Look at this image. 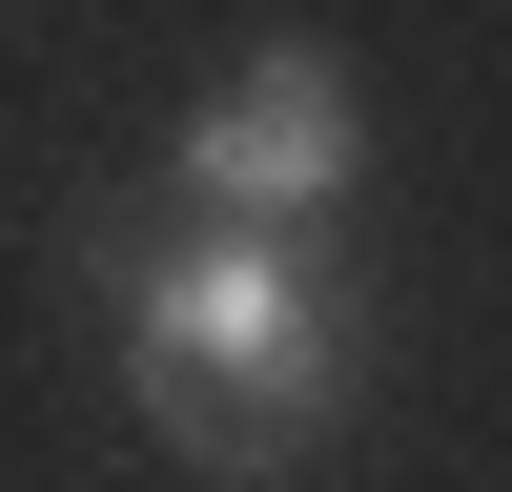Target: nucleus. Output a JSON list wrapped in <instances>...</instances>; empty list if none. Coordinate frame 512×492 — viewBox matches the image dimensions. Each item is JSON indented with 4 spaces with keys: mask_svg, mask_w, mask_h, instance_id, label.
I'll return each mask as SVG.
<instances>
[{
    "mask_svg": "<svg viewBox=\"0 0 512 492\" xmlns=\"http://www.w3.org/2000/svg\"><path fill=\"white\" fill-rule=\"evenodd\" d=\"M369 185V103L328 41H246L226 82H205L185 123V205H226V226H328V205Z\"/></svg>",
    "mask_w": 512,
    "mask_h": 492,
    "instance_id": "f03ea898",
    "label": "nucleus"
},
{
    "mask_svg": "<svg viewBox=\"0 0 512 492\" xmlns=\"http://www.w3.org/2000/svg\"><path fill=\"white\" fill-rule=\"evenodd\" d=\"M103 328H123V390H144V431L185 472H308L349 369H369V328L308 267V226H226V205L103 246Z\"/></svg>",
    "mask_w": 512,
    "mask_h": 492,
    "instance_id": "f257e3e1",
    "label": "nucleus"
}]
</instances>
